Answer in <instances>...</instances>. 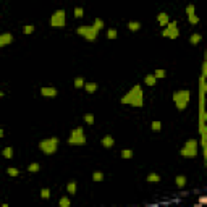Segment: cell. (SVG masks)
<instances>
[{"label": "cell", "instance_id": "ab89813d", "mask_svg": "<svg viewBox=\"0 0 207 207\" xmlns=\"http://www.w3.org/2000/svg\"><path fill=\"white\" fill-rule=\"evenodd\" d=\"M2 96H3V92H0V97H2Z\"/></svg>", "mask_w": 207, "mask_h": 207}, {"label": "cell", "instance_id": "5b68a950", "mask_svg": "<svg viewBox=\"0 0 207 207\" xmlns=\"http://www.w3.org/2000/svg\"><path fill=\"white\" fill-rule=\"evenodd\" d=\"M76 33L79 34V36H83V37H84L86 41L94 42L96 39H97L99 29H96L94 26H81V28H78V29H76Z\"/></svg>", "mask_w": 207, "mask_h": 207}, {"label": "cell", "instance_id": "d4e9b609", "mask_svg": "<svg viewBox=\"0 0 207 207\" xmlns=\"http://www.w3.org/2000/svg\"><path fill=\"white\" fill-rule=\"evenodd\" d=\"M66 189H68L70 194H74V193H76V181H70L68 186H66Z\"/></svg>", "mask_w": 207, "mask_h": 207}, {"label": "cell", "instance_id": "6da1fadb", "mask_svg": "<svg viewBox=\"0 0 207 207\" xmlns=\"http://www.w3.org/2000/svg\"><path fill=\"white\" fill-rule=\"evenodd\" d=\"M122 104L123 105H131V107H142L144 105V94H142L141 86L134 84L122 97Z\"/></svg>", "mask_w": 207, "mask_h": 207}, {"label": "cell", "instance_id": "8992f818", "mask_svg": "<svg viewBox=\"0 0 207 207\" xmlns=\"http://www.w3.org/2000/svg\"><path fill=\"white\" fill-rule=\"evenodd\" d=\"M65 21H66V16H65V10H57V12L52 15V18H50V26L52 28H63L65 26Z\"/></svg>", "mask_w": 207, "mask_h": 207}, {"label": "cell", "instance_id": "4fadbf2b", "mask_svg": "<svg viewBox=\"0 0 207 207\" xmlns=\"http://www.w3.org/2000/svg\"><path fill=\"white\" fill-rule=\"evenodd\" d=\"M144 83H146L147 86H155V83H157V78H155L154 74H146V78H144Z\"/></svg>", "mask_w": 207, "mask_h": 207}, {"label": "cell", "instance_id": "ba28073f", "mask_svg": "<svg viewBox=\"0 0 207 207\" xmlns=\"http://www.w3.org/2000/svg\"><path fill=\"white\" fill-rule=\"evenodd\" d=\"M39 92H41V96H44V97H55V96H57V89H55V87H49V86L41 87Z\"/></svg>", "mask_w": 207, "mask_h": 207}, {"label": "cell", "instance_id": "e0dca14e", "mask_svg": "<svg viewBox=\"0 0 207 207\" xmlns=\"http://www.w3.org/2000/svg\"><path fill=\"white\" fill-rule=\"evenodd\" d=\"M147 181L149 183H158L160 181V176H158L157 173H149L147 175Z\"/></svg>", "mask_w": 207, "mask_h": 207}, {"label": "cell", "instance_id": "7402d4cb", "mask_svg": "<svg viewBox=\"0 0 207 207\" xmlns=\"http://www.w3.org/2000/svg\"><path fill=\"white\" fill-rule=\"evenodd\" d=\"M188 21H189L191 25H197L199 23V16L196 15V13H191V15H188Z\"/></svg>", "mask_w": 207, "mask_h": 207}, {"label": "cell", "instance_id": "8fae6325", "mask_svg": "<svg viewBox=\"0 0 207 207\" xmlns=\"http://www.w3.org/2000/svg\"><path fill=\"white\" fill-rule=\"evenodd\" d=\"M100 142H102V146H104V147H112V146L115 144V139L109 134V136H104Z\"/></svg>", "mask_w": 207, "mask_h": 207}, {"label": "cell", "instance_id": "d6a6232c", "mask_svg": "<svg viewBox=\"0 0 207 207\" xmlns=\"http://www.w3.org/2000/svg\"><path fill=\"white\" fill-rule=\"evenodd\" d=\"M84 122L87 123V125H92L94 123V115L92 113H86L84 115Z\"/></svg>", "mask_w": 207, "mask_h": 207}, {"label": "cell", "instance_id": "30bf717a", "mask_svg": "<svg viewBox=\"0 0 207 207\" xmlns=\"http://www.w3.org/2000/svg\"><path fill=\"white\" fill-rule=\"evenodd\" d=\"M12 41H13V36H12L10 33L0 34V47H5V45L12 44Z\"/></svg>", "mask_w": 207, "mask_h": 207}, {"label": "cell", "instance_id": "9a60e30c", "mask_svg": "<svg viewBox=\"0 0 207 207\" xmlns=\"http://www.w3.org/2000/svg\"><path fill=\"white\" fill-rule=\"evenodd\" d=\"M126 26H128L130 31H139V29H141V23H139V21H130Z\"/></svg>", "mask_w": 207, "mask_h": 207}, {"label": "cell", "instance_id": "2e32d148", "mask_svg": "<svg viewBox=\"0 0 207 207\" xmlns=\"http://www.w3.org/2000/svg\"><path fill=\"white\" fill-rule=\"evenodd\" d=\"M2 155H3L5 158H12L13 157V147H5L3 150H2Z\"/></svg>", "mask_w": 207, "mask_h": 207}, {"label": "cell", "instance_id": "e575fe53", "mask_svg": "<svg viewBox=\"0 0 207 207\" xmlns=\"http://www.w3.org/2000/svg\"><path fill=\"white\" fill-rule=\"evenodd\" d=\"M165 70H155V73H154V76L157 78V79H160V78H165Z\"/></svg>", "mask_w": 207, "mask_h": 207}, {"label": "cell", "instance_id": "f35d334b", "mask_svg": "<svg viewBox=\"0 0 207 207\" xmlns=\"http://www.w3.org/2000/svg\"><path fill=\"white\" fill-rule=\"evenodd\" d=\"M2 136H3V130H0V138H2Z\"/></svg>", "mask_w": 207, "mask_h": 207}, {"label": "cell", "instance_id": "4dcf8cb0", "mask_svg": "<svg viewBox=\"0 0 207 207\" xmlns=\"http://www.w3.org/2000/svg\"><path fill=\"white\" fill-rule=\"evenodd\" d=\"M83 16H84V10L81 7H76L74 8V18H83Z\"/></svg>", "mask_w": 207, "mask_h": 207}, {"label": "cell", "instance_id": "44dd1931", "mask_svg": "<svg viewBox=\"0 0 207 207\" xmlns=\"http://www.w3.org/2000/svg\"><path fill=\"white\" fill-rule=\"evenodd\" d=\"M201 39H202V37H201V34H191L189 42L194 45V44H199V42H201Z\"/></svg>", "mask_w": 207, "mask_h": 207}, {"label": "cell", "instance_id": "1f68e13d", "mask_svg": "<svg viewBox=\"0 0 207 207\" xmlns=\"http://www.w3.org/2000/svg\"><path fill=\"white\" fill-rule=\"evenodd\" d=\"M7 173H8L10 176H16V175L20 173V170H18V168H13V167H8V168H7Z\"/></svg>", "mask_w": 207, "mask_h": 207}, {"label": "cell", "instance_id": "d6986e66", "mask_svg": "<svg viewBox=\"0 0 207 207\" xmlns=\"http://www.w3.org/2000/svg\"><path fill=\"white\" fill-rule=\"evenodd\" d=\"M58 204H60V207H70V204H71V201H70V197H66V196H63V197H60V201H58Z\"/></svg>", "mask_w": 207, "mask_h": 207}, {"label": "cell", "instance_id": "83f0119b", "mask_svg": "<svg viewBox=\"0 0 207 207\" xmlns=\"http://www.w3.org/2000/svg\"><path fill=\"white\" fill-rule=\"evenodd\" d=\"M107 37H109V39H112V41H113V39H117V29L110 28L109 31H107Z\"/></svg>", "mask_w": 207, "mask_h": 207}, {"label": "cell", "instance_id": "603a6c76", "mask_svg": "<svg viewBox=\"0 0 207 207\" xmlns=\"http://www.w3.org/2000/svg\"><path fill=\"white\" fill-rule=\"evenodd\" d=\"M184 147H189V149H197V141L196 139H188Z\"/></svg>", "mask_w": 207, "mask_h": 207}, {"label": "cell", "instance_id": "3957f363", "mask_svg": "<svg viewBox=\"0 0 207 207\" xmlns=\"http://www.w3.org/2000/svg\"><path fill=\"white\" fill-rule=\"evenodd\" d=\"M173 102L178 110H184L188 107V102H189V91H186V89L176 91L173 94Z\"/></svg>", "mask_w": 207, "mask_h": 207}, {"label": "cell", "instance_id": "5bb4252c", "mask_svg": "<svg viewBox=\"0 0 207 207\" xmlns=\"http://www.w3.org/2000/svg\"><path fill=\"white\" fill-rule=\"evenodd\" d=\"M157 21H158L160 26H165L167 23H168V15H167V13H160V15L157 16Z\"/></svg>", "mask_w": 207, "mask_h": 207}, {"label": "cell", "instance_id": "7c38bea8", "mask_svg": "<svg viewBox=\"0 0 207 207\" xmlns=\"http://www.w3.org/2000/svg\"><path fill=\"white\" fill-rule=\"evenodd\" d=\"M84 89L89 94H94L97 91V84H96V83H84Z\"/></svg>", "mask_w": 207, "mask_h": 207}, {"label": "cell", "instance_id": "ffe728a7", "mask_svg": "<svg viewBox=\"0 0 207 207\" xmlns=\"http://www.w3.org/2000/svg\"><path fill=\"white\" fill-rule=\"evenodd\" d=\"M39 170H41V165H39L37 162H33L28 167V171H31V173H36V171H39Z\"/></svg>", "mask_w": 207, "mask_h": 207}, {"label": "cell", "instance_id": "f546056e", "mask_svg": "<svg viewBox=\"0 0 207 207\" xmlns=\"http://www.w3.org/2000/svg\"><path fill=\"white\" fill-rule=\"evenodd\" d=\"M122 157L123 158H131L133 157V150L131 149H123L122 150Z\"/></svg>", "mask_w": 207, "mask_h": 207}, {"label": "cell", "instance_id": "8d00e7d4", "mask_svg": "<svg viewBox=\"0 0 207 207\" xmlns=\"http://www.w3.org/2000/svg\"><path fill=\"white\" fill-rule=\"evenodd\" d=\"M191 13H196V8H194V5L193 3H189L186 7V15H191Z\"/></svg>", "mask_w": 207, "mask_h": 207}, {"label": "cell", "instance_id": "cb8c5ba5", "mask_svg": "<svg viewBox=\"0 0 207 207\" xmlns=\"http://www.w3.org/2000/svg\"><path fill=\"white\" fill-rule=\"evenodd\" d=\"M152 131H155V133L162 131V123L158 122V120H154V122H152Z\"/></svg>", "mask_w": 207, "mask_h": 207}, {"label": "cell", "instance_id": "484cf974", "mask_svg": "<svg viewBox=\"0 0 207 207\" xmlns=\"http://www.w3.org/2000/svg\"><path fill=\"white\" fill-rule=\"evenodd\" d=\"M94 28H96V29H99V31H100V29L102 28H104V21H102L100 20V18H96V20H94Z\"/></svg>", "mask_w": 207, "mask_h": 207}, {"label": "cell", "instance_id": "d590c367", "mask_svg": "<svg viewBox=\"0 0 207 207\" xmlns=\"http://www.w3.org/2000/svg\"><path fill=\"white\" fill-rule=\"evenodd\" d=\"M23 33H25V34H33V33H34V26H33V25L25 26V28H23Z\"/></svg>", "mask_w": 207, "mask_h": 207}, {"label": "cell", "instance_id": "4316f807", "mask_svg": "<svg viewBox=\"0 0 207 207\" xmlns=\"http://www.w3.org/2000/svg\"><path fill=\"white\" fill-rule=\"evenodd\" d=\"M92 180L94 181H102V180H104V173H102V171H94V175H92Z\"/></svg>", "mask_w": 207, "mask_h": 207}, {"label": "cell", "instance_id": "9c48e42d", "mask_svg": "<svg viewBox=\"0 0 207 207\" xmlns=\"http://www.w3.org/2000/svg\"><path fill=\"white\" fill-rule=\"evenodd\" d=\"M180 154H181L183 157H186V158H194L196 155H197V149H189V147H183Z\"/></svg>", "mask_w": 207, "mask_h": 207}, {"label": "cell", "instance_id": "277c9868", "mask_svg": "<svg viewBox=\"0 0 207 207\" xmlns=\"http://www.w3.org/2000/svg\"><path fill=\"white\" fill-rule=\"evenodd\" d=\"M68 144L70 146H84L86 144V136H84V130H83L81 126H78L71 131L68 138Z\"/></svg>", "mask_w": 207, "mask_h": 207}, {"label": "cell", "instance_id": "74e56055", "mask_svg": "<svg viewBox=\"0 0 207 207\" xmlns=\"http://www.w3.org/2000/svg\"><path fill=\"white\" fill-rule=\"evenodd\" d=\"M206 202H207V199L204 197V196H202V197H201V199H199V204H206Z\"/></svg>", "mask_w": 207, "mask_h": 207}, {"label": "cell", "instance_id": "52a82bcc", "mask_svg": "<svg viewBox=\"0 0 207 207\" xmlns=\"http://www.w3.org/2000/svg\"><path fill=\"white\" fill-rule=\"evenodd\" d=\"M178 26H176V23L175 21H168L165 25V28H163L162 31V36L163 37H168V39H176L178 37Z\"/></svg>", "mask_w": 207, "mask_h": 207}, {"label": "cell", "instance_id": "7a4b0ae2", "mask_svg": "<svg viewBox=\"0 0 207 207\" xmlns=\"http://www.w3.org/2000/svg\"><path fill=\"white\" fill-rule=\"evenodd\" d=\"M39 149L47 155H52L57 152L58 149V139L57 138H47V139H42L39 142Z\"/></svg>", "mask_w": 207, "mask_h": 207}, {"label": "cell", "instance_id": "ac0fdd59", "mask_svg": "<svg viewBox=\"0 0 207 207\" xmlns=\"http://www.w3.org/2000/svg\"><path fill=\"white\" fill-rule=\"evenodd\" d=\"M175 181H176V186H178V188H183L184 184H186V178L181 176V175H178V176L175 178Z\"/></svg>", "mask_w": 207, "mask_h": 207}, {"label": "cell", "instance_id": "836d02e7", "mask_svg": "<svg viewBox=\"0 0 207 207\" xmlns=\"http://www.w3.org/2000/svg\"><path fill=\"white\" fill-rule=\"evenodd\" d=\"M41 197L42 199H49L50 197V191L47 189V188H42L41 189Z\"/></svg>", "mask_w": 207, "mask_h": 207}, {"label": "cell", "instance_id": "f1b7e54d", "mask_svg": "<svg viewBox=\"0 0 207 207\" xmlns=\"http://www.w3.org/2000/svg\"><path fill=\"white\" fill-rule=\"evenodd\" d=\"M83 86H84V79H83V78H74V87H76V89H79V87H83Z\"/></svg>", "mask_w": 207, "mask_h": 207}]
</instances>
